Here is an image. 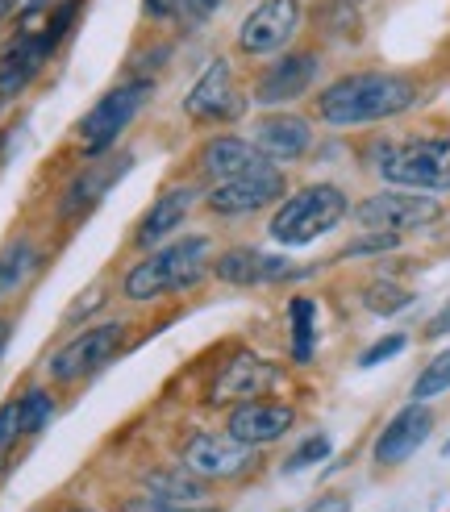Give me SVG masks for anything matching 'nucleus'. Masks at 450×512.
Wrapping results in <instances>:
<instances>
[{
	"label": "nucleus",
	"mask_w": 450,
	"mask_h": 512,
	"mask_svg": "<svg viewBox=\"0 0 450 512\" xmlns=\"http://www.w3.org/2000/svg\"><path fill=\"white\" fill-rule=\"evenodd\" d=\"M325 458H330V438H325V433H309V438L288 454L284 471H305V467H313V463H325Z\"/></svg>",
	"instance_id": "c756f323"
},
{
	"label": "nucleus",
	"mask_w": 450,
	"mask_h": 512,
	"mask_svg": "<svg viewBox=\"0 0 450 512\" xmlns=\"http://www.w3.org/2000/svg\"><path fill=\"white\" fill-rule=\"evenodd\" d=\"M300 17H305V5H300V0H259L238 25V50L250 59L280 55V50L296 38Z\"/></svg>",
	"instance_id": "6e6552de"
},
{
	"label": "nucleus",
	"mask_w": 450,
	"mask_h": 512,
	"mask_svg": "<svg viewBox=\"0 0 450 512\" xmlns=\"http://www.w3.org/2000/svg\"><path fill=\"white\" fill-rule=\"evenodd\" d=\"M442 392H450V346L442 354H434L430 363H425V371L417 375V383H413V400H421V404L442 396Z\"/></svg>",
	"instance_id": "bb28decb"
},
{
	"label": "nucleus",
	"mask_w": 450,
	"mask_h": 512,
	"mask_svg": "<svg viewBox=\"0 0 450 512\" xmlns=\"http://www.w3.org/2000/svg\"><path fill=\"white\" fill-rule=\"evenodd\" d=\"M288 321H292V358L296 363H313L317 350V304L309 296L288 300Z\"/></svg>",
	"instance_id": "b1692460"
},
{
	"label": "nucleus",
	"mask_w": 450,
	"mask_h": 512,
	"mask_svg": "<svg viewBox=\"0 0 450 512\" xmlns=\"http://www.w3.org/2000/svg\"><path fill=\"white\" fill-rule=\"evenodd\" d=\"M71 512H92V508H71Z\"/></svg>",
	"instance_id": "79ce46f5"
},
{
	"label": "nucleus",
	"mask_w": 450,
	"mask_h": 512,
	"mask_svg": "<svg viewBox=\"0 0 450 512\" xmlns=\"http://www.w3.org/2000/svg\"><path fill=\"white\" fill-rule=\"evenodd\" d=\"M275 383V367L263 363L259 354H234L230 363H225L213 379L209 388V404H225V400H255L263 388Z\"/></svg>",
	"instance_id": "aec40b11"
},
{
	"label": "nucleus",
	"mask_w": 450,
	"mask_h": 512,
	"mask_svg": "<svg viewBox=\"0 0 450 512\" xmlns=\"http://www.w3.org/2000/svg\"><path fill=\"white\" fill-rule=\"evenodd\" d=\"M396 242H400V234H380V229H371V238L350 242L342 254H346V259H359V254H380V250H392Z\"/></svg>",
	"instance_id": "72a5a7b5"
},
{
	"label": "nucleus",
	"mask_w": 450,
	"mask_h": 512,
	"mask_svg": "<svg viewBox=\"0 0 450 512\" xmlns=\"http://www.w3.org/2000/svg\"><path fill=\"white\" fill-rule=\"evenodd\" d=\"M405 346H409V338H405V334H388V338H380L375 346H367V350L359 354V367H363V371L380 367V363H388V358H396Z\"/></svg>",
	"instance_id": "2f4dec72"
},
{
	"label": "nucleus",
	"mask_w": 450,
	"mask_h": 512,
	"mask_svg": "<svg viewBox=\"0 0 450 512\" xmlns=\"http://www.w3.org/2000/svg\"><path fill=\"white\" fill-rule=\"evenodd\" d=\"M21 438H25V429H21V400L0 404V458H5Z\"/></svg>",
	"instance_id": "7c9ffc66"
},
{
	"label": "nucleus",
	"mask_w": 450,
	"mask_h": 512,
	"mask_svg": "<svg viewBox=\"0 0 450 512\" xmlns=\"http://www.w3.org/2000/svg\"><path fill=\"white\" fill-rule=\"evenodd\" d=\"M38 267V246L30 238H13L0 246V300L13 296Z\"/></svg>",
	"instance_id": "5701e85b"
},
{
	"label": "nucleus",
	"mask_w": 450,
	"mask_h": 512,
	"mask_svg": "<svg viewBox=\"0 0 450 512\" xmlns=\"http://www.w3.org/2000/svg\"><path fill=\"white\" fill-rule=\"evenodd\" d=\"M80 13H84V0H59V5L50 9V13H46V21H42L46 42L59 50V46L71 38V30H75V21H80Z\"/></svg>",
	"instance_id": "cd10ccee"
},
{
	"label": "nucleus",
	"mask_w": 450,
	"mask_h": 512,
	"mask_svg": "<svg viewBox=\"0 0 450 512\" xmlns=\"http://www.w3.org/2000/svg\"><path fill=\"white\" fill-rule=\"evenodd\" d=\"M363 304H367V313H375V317H392L400 309H409L413 292L392 284V279H375V284H367V292H363Z\"/></svg>",
	"instance_id": "a878e982"
},
{
	"label": "nucleus",
	"mask_w": 450,
	"mask_h": 512,
	"mask_svg": "<svg viewBox=\"0 0 450 512\" xmlns=\"http://www.w3.org/2000/svg\"><path fill=\"white\" fill-rule=\"evenodd\" d=\"M146 492L167 500V504H205L209 500V479H200L184 463L180 467H159V471H146Z\"/></svg>",
	"instance_id": "4be33fe9"
},
{
	"label": "nucleus",
	"mask_w": 450,
	"mask_h": 512,
	"mask_svg": "<svg viewBox=\"0 0 450 512\" xmlns=\"http://www.w3.org/2000/svg\"><path fill=\"white\" fill-rule=\"evenodd\" d=\"M367 159L388 188H413V192H434V196L450 192V134L380 142Z\"/></svg>",
	"instance_id": "7ed1b4c3"
},
{
	"label": "nucleus",
	"mask_w": 450,
	"mask_h": 512,
	"mask_svg": "<svg viewBox=\"0 0 450 512\" xmlns=\"http://www.w3.org/2000/svg\"><path fill=\"white\" fill-rule=\"evenodd\" d=\"M221 5H225V0H188L184 13H180V21H188V25H205Z\"/></svg>",
	"instance_id": "c9c22d12"
},
{
	"label": "nucleus",
	"mask_w": 450,
	"mask_h": 512,
	"mask_svg": "<svg viewBox=\"0 0 450 512\" xmlns=\"http://www.w3.org/2000/svg\"><path fill=\"white\" fill-rule=\"evenodd\" d=\"M130 167H134V155H113V159L100 155L92 167H84V171L67 184V192H63V200H59L63 221H84V217L96 209V204L113 192L117 179L130 175Z\"/></svg>",
	"instance_id": "4468645a"
},
{
	"label": "nucleus",
	"mask_w": 450,
	"mask_h": 512,
	"mask_svg": "<svg viewBox=\"0 0 450 512\" xmlns=\"http://www.w3.org/2000/svg\"><path fill=\"white\" fill-rule=\"evenodd\" d=\"M446 334H450V300L430 317V325H425V338H446Z\"/></svg>",
	"instance_id": "e433bc0d"
},
{
	"label": "nucleus",
	"mask_w": 450,
	"mask_h": 512,
	"mask_svg": "<svg viewBox=\"0 0 450 512\" xmlns=\"http://www.w3.org/2000/svg\"><path fill=\"white\" fill-rule=\"evenodd\" d=\"M250 142L259 146V155L271 163H292L313 146V125L296 113H263L250 130Z\"/></svg>",
	"instance_id": "a211bd4d"
},
{
	"label": "nucleus",
	"mask_w": 450,
	"mask_h": 512,
	"mask_svg": "<svg viewBox=\"0 0 450 512\" xmlns=\"http://www.w3.org/2000/svg\"><path fill=\"white\" fill-rule=\"evenodd\" d=\"M21 429H25V438H34V433H42V425L55 417V400H50L46 388H30V392H21Z\"/></svg>",
	"instance_id": "c85d7f7f"
},
{
	"label": "nucleus",
	"mask_w": 450,
	"mask_h": 512,
	"mask_svg": "<svg viewBox=\"0 0 450 512\" xmlns=\"http://www.w3.org/2000/svg\"><path fill=\"white\" fill-rule=\"evenodd\" d=\"M292 421H296V413L288 404H275V400H246V404H238L234 413H230V421H225V433H234L238 442H246V446H271V442H280L284 433L292 429Z\"/></svg>",
	"instance_id": "6ab92c4d"
},
{
	"label": "nucleus",
	"mask_w": 450,
	"mask_h": 512,
	"mask_svg": "<svg viewBox=\"0 0 450 512\" xmlns=\"http://www.w3.org/2000/svg\"><path fill=\"white\" fill-rule=\"evenodd\" d=\"M346 213H350V204H346V192L338 184H305L280 200L267 234L280 246H309L321 234L338 229Z\"/></svg>",
	"instance_id": "20e7f679"
},
{
	"label": "nucleus",
	"mask_w": 450,
	"mask_h": 512,
	"mask_svg": "<svg viewBox=\"0 0 450 512\" xmlns=\"http://www.w3.org/2000/svg\"><path fill=\"white\" fill-rule=\"evenodd\" d=\"M417 84L396 71H355L342 75L317 96V113L325 125H371L413 109Z\"/></svg>",
	"instance_id": "f257e3e1"
},
{
	"label": "nucleus",
	"mask_w": 450,
	"mask_h": 512,
	"mask_svg": "<svg viewBox=\"0 0 450 512\" xmlns=\"http://www.w3.org/2000/svg\"><path fill=\"white\" fill-rule=\"evenodd\" d=\"M205 259H209V238L205 234L155 246L142 263H134L130 271H125L121 292H125V300H159L167 292H184L205 275Z\"/></svg>",
	"instance_id": "f03ea898"
},
{
	"label": "nucleus",
	"mask_w": 450,
	"mask_h": 512,
	"mask_svg": "<svg viewBox=\"0 0 450 512\" xmlns=\"http://www.w3.org/2000/svg\"><path fill=\"white\" fill-rule=\"evenodd\" d=\"M321 30L330 38H350L355 42L363 21H359V0H321Z\"/></svg>",
	"instance_id": "393cba45"
},
{
	"label": "nucleus",
	"mask_w": 450,
	"mask_h": 512,
	"mask_svg": "<svg viewBox=\"0 0 450 512\" xmlns=\"http://www.w3.org/2000/svg\"><path fill=\"white\" fill-rule=\"evenodd\" d=\"M317 71H321V55H317V50H292V55L275 59L259 75V84H255V105L280 109V105H288V100H300V96L313 88Z\"/></svg>",
	"instance_id": "f8f14e48"
},
{
	"label": "nucleus",
	"mask_w": 450,
	"mask_h": 512,
	"mask_svg": "<svg viewBox=\"0 0 450 512\" xmlns=\"http://www.w3.org/2000/svg\"><path fill=\"white\" fill-rule=\"evenodd\" d=\"M180 463L196 471L200 479H238L255 463V446L238 442L234 433H217V429H200L180 446Z\"/></svg>",
	"instance_id": "9d476101"
},
{
	"label": "nucleus",
	"mask_w": 450,
	"mask_h": 512,
	"mask_svg": "<svg viewBox=\"0 0 450 512\" xmlns=\"http://www.w3.org/2000/svg\"><path fill=\"white\" fill-rule=\"evenodd\" d=\"M196 200H200V184H171L167 192H159V200L142 213V221L134 229V246H142V250L163 246L175 229L188 221Z\"/></svg>",
	"instance_id": "f3484780"
},
{
	"label": "nucleus",
	"mask_w": 450,
	"mask_h": 512,
	"mask_svg": "<svg viewBox=\"0 0 450 512\" xmlns=\"http://www.w3.org/2000/svg\"><path fill=\"white\" fill-rule=\"evenodd\" d=\"M50 55H55V46L46 42L42 25L38 30H17L5 46H0V105L30 88Z\"/></svg>",
	"instance_id": "9b49d317"
},
{
	"label": "nucleus",
	"mask_w": 450,
	"mask_h": 512,
	"mask_svg": "<svg viewBox=\"0 0 450 512\" xmlns=\"http://www.w3.org/2000/svg\"><path fill=\"white\" fill-rule=\"evenodd\" d=\"M184 113L196 121H234L242 113V96L234 92V67L230 59H213L200 80L184 96Z\"/></svg>",
	"instance_id": "ddd939ff"
},
{
	"label": "nucleus",
	"mask_w": 450,
	"mask_h": 512,
	"mask_svg": "<svg viewBox=\"0 0 450 512\" xmlns=\"http://www.w3.org/2000/svg\"><path fill=\"white\" fill-rule=\"evenodd\" d=\"M188 0H142V17L150 21H167V17H180Z\"/></svg>",
	"instance_id": "f704fd0d"
},
{
	"label": "nucleus",
	"mask_w": 450,
	"mask_h": 512,
	"mask_svg": "<svg viewBox=\"0 0 450 512\" xmlns=\"http://www.w3.org/2000/svg\"><path fill=\"white\" fill-rule=\"evenodd\" d=\"M263 155H259V146L250 142V138H238V134H221L213 138L205 150H200V175L209 179V184H221V179H234L250 167H259Z\"/></svg>",
	"instance_id": "412c9836"
},
{
	"label": "nucleus",
	"mask_w": 450,
	"mask_h": 512,
	"mask_svg": "<svg viewBox=\"0 0 450 512\" xmlns=\"http://www.w3.org/2000/svg\"><path fill=\"white\" fill-rule=\"evenodd\" d=\"M17 9V0H0V25H5L9 21V13Z\"/></svg>",
	"instance_id": "a19ab883"
},
{
	"label": "nucleus",
	"mask_w": 450,
	"mask_h": 512,
	"mask_svg": "<svg viewBox=\"0 0 450 512\" xmlns=\"http://www.w3.org/2000/svg\"><path fill=\"white\" fill-rule=\"evenodd\" d=\"M438 213H442V204L434 200V192L388 188V192H375V196L359 200L355 221L363 229H380V234H409V229L438 221Z\"/></svg>",
	"instance_id": "423d86ee"
},
{
	"label": "nucleus",
	"mask_w": 450,
	"mask_h": 512,
	"mask_svg": "<svg viewBox=\"0 0 450 512\" xmlns=\"http://www.w3.org/2000/svg\"><path fill=\"white\" fill-rule=\"evenodd\" d=\"M125 512H217V508H209V504H167V500L146 492V496L125 504Z\"/></svg>",
	"instance_id": "473e14b6"
},
{
	"label": "nucleus",
	"mask_w": 450,
	"mask_h": 512,
	"mask_svg": "<svg viewBox=\"0 0 450 512\" xmlns=\"http://www.w3.org/2000/svg\"><path fill=\"white\" fill-rule=\"evenodd\" d=\"M150 92H155L150 80H125V84L109 88L80 121H75V142H80V150L88 159L109 155V150L117 146V138L130 130V121L142 113Z\"/></svg>",
	"instance_id": "39448f33"
},
{
	"label": "nucleus",
	"mask_w": 450,
	"mask_h": 512,
	"mask_svg": "<svg viewBox=\"0 0 450 512\" xmlns=\"http://www.w3.org/2000/svg\"><path fill=\"white\" fill-rule=\"evenodd\" d=\"M213 275L221 284H234V288H255V284H284V279L296 275H309V267L300 271L288 259H275V254H263L255 246H234L225 250L221 259L213 263Z\"/></svg>",
	"instance_id": "dca6fc26"
},
{
	"label": "nucleus",
	"mask_w": 450,
	"mask_h": 512,
	"mask_svg": "<svg viewBox=\"0 0 450 512\" xmlns=\"http://www.w3.org/2000/svg\"><path fill=\"white\" fill-rule=\"evenodd\" d=\"M9 329H13V325H9L5 317H0V354H5V346H9Z\"/></svg>",
	"instance_id": "ea45409f"
},
{
	"label": "nucleus",
	"mask_w": 450,
	"mask_h": 512,
	"mask_svg": "<svg viewBox=\"0 0 450 512\" xmlns=\"http://www.w3.org/2000/svg\"><path fill=\"white\" fill-rule=\"evenodd\" d=\"M346 508H350V504H346L342 496H321V500H313L305 512H346Z\"/></svg>",
	"instance_id": "58836bf2"
},
{
	"label": "nucleus",
	"mask_w": 450,
	"mask_h": 512,
	"mask_svg": "<svg viewBox=\"0 0 450 512\" xmlns=\"http://www.w3.org/2000/svg\"><path fill=\"white\" fill-rule=\"evenodd\" d=\"M271 200H284V171L275 167L271 159H263L259 167H250L234 179H221V184L209 188L205 204L209 213L217 217H246V213H259L267 209Z\"/></svg>",
	"instance_id": "0eeeda50"
},
{
	"label": "nucleus",
	"mask_w": 450,
	"mask_h": 512,
	"mask_svg": "<svg viewBox=\"0 0 450 512\" xmlns=\"http://www.w3.org/2000/svg\"><path fill=\"white\" fill-rule=\"evenodd\" d=\"M100 304H105V300H100V288L84 292V296H80V304H75V309L67 313V321H84V313H88V309H100Z\"/></svg>",
	"instance_id": "4c0bfd02"
},
{
	"label": "nucleus",
	"mask_w": 450,
	"mask_h": 512,
	"mask_svg": "<svg viewBox=\"0 0 450 512\" xmlns=\"http://www.w3.org/2000/svg\"><path fill=\"white\" fill-rule=\"evenodd\" d=\"M434 433V413H430V404H405L400 413L384 425V433L375 438V463L380 467H400V463H409V458L425 446V438Z\"/></svg>",
	"instance_id": "2eb2a0df"
},
{
	"label": "nucleus",
	"mask_w": 450,
	"mask_h": 512,
	"mask_svg": "<svg viewBox=\"0 0 450 512\" xmlns=\"http://www.w3.org/2000/svg\"><path fill=\"white\" fill-rule=\"evenodd\" d=\"M121 334H125V325H121V321L88 325L84 334H75L67 346H59L55 354H50L46 375L55 379V383H80V379H88L92 371H100V367H105L109 358L117 354Z\"/></svg>",
	"instance_id": "1a4fd4ad"
}]
</instances>
